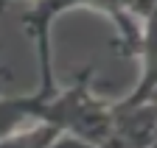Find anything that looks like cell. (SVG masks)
Listing matches in <instances>:
<instances>
[{"instance_id":"obj_7","label":"cell","mask_w":157,"mask_h":148,"mask_svg":"<svg viewBox=\"0 0 157 148\" xmlns=\"http://www.w3.org/2000/svg\"><path fill=\"white\" fill-rule=\"evenodd\" d=\"M9 78H11V73H9L6 67H0V92H3V84H6Z\"/></svg>"},{"instance_id":"obj_2","label":"cell","mask_w":157,"mask_h":148,"mask_svg":"<svg viewBox=\"0 0 157 148\" xmlns=\"http://www.w3.org/2000/svg\"><path fill=\"white\" fill-rule=\"evenodd\" d=\"M157 143V103H112V128L101 148H149Z\"/></svg>"},{"instance_id":"obj_1","label":"cell","mask_w":157,"mask_h":148,"mask_svg":"<svg viewBox=\"0 0 157 148\" xmlns=\"http://www.w3.org/2000/svg\"><path fill=\"white\" fill-rule=\"evenodd\" d=\"M59 132L76 134L101 148L112 128V101H104L93 92V67H84L70 87H62L45 103V120Z\"/></svg>"},{"instance_id":"obj_5","label":"cell","mask_w":157,"mask_h":148,"mask_svg":"<svg viewBox=\"0 0 157 148\" xmlns=\"http://www.w3.org/2000/svg\"><path fill=\"white\" fill-rule=\"evenodd\" d=\"M56 134H59L56 126H51V123H34L28 128H20V132L3 137V140H0V148H48Z\"/></svg>"},{"instance_id":"obj_6","label":"cell","mask_w":157,"mask_h":148,"mask_svg":"<svg viewBox=\"0 0 157 148\" xmlns=\"http://www.w3.org/2000/svg\"><path fill=\"white\" fill-rule=\"evenodd\" d=\"M48 148H98V145H93V143H87V140H82V137H76V134L59 132V134L51 140Z\"/></svg>"},{"instance_id":"obj_8","label":"cell","mask_w":157,"mask_h":148,"mask_svg":"<svg viewBox=\"0 0 157 148\" xmlns=\"http://www.w3.org/2000/svg\"><path fill=\"white\" fill-rule=\"evenodd\" d=\"M149 148H157V143H154V145H149Z\"/></svg>"},{"instance_id":"obj_3","label":"cell","mask_w":157,"mask_h":148,"mask_svg":"<svg viewBox=\"0 0 157 148\" xmlns=\"http://www.w3.org/2000/svg\"><path fill=\"white\" fill-rule=\"evenodd\" d=\"M56 89H34L25 95H3L0 92V140L45 120V103Z\"/></svg>"},{"instance_id":"obj_4","label":"cell","mask_w":157,"mask_h":148,"mask_svg":"<svg viewBox=\"0 0 157 148\" xmlns=\"http://www.w3.org/2000/svg\"><path fill=\"white\" fill-rule=\"evenodd\" d=\"M140 62H143V73L137 87L129 92L126 98H121L124 103H146L154 98L157 92V9L143 20V31H140Z\"/></svg>"}]
</instances>
